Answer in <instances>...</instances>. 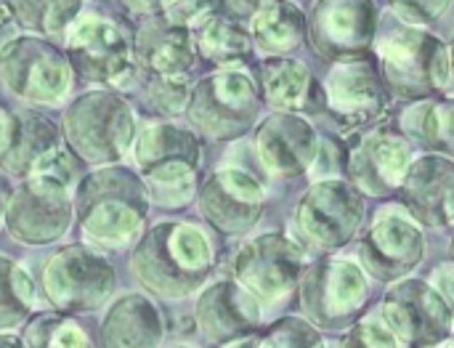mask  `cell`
I'll return each instance as SVG.
<instances>
[{
  "label": "cell",
  "mask_w": 454,
  "mask_h": 348,
  "mask_svg": "<svg viewBox=\"0 0 454 348\" xmlns=\"http://www.w3.org/2000/svg\"><path fill=\"white\" fill-rule=\"evenodd\" d=\"M149 202L144 178L125 165H104L85 173L74 192L80 242L96 250L136 245L144 234Z\"/></svg>",
  "instance_id": "cell-1"
},
{
  "label": "cell",
  "mask_w": 454,
  "mask_h": 348,
  "mask_svg": "<svg viewBox=\"0 0 454 348\" xmlns=\"http://www.w3.org/2000/svg\"><path fill=\"white\" fill-rule=\"evenodd\" d=\"M215 256L207 234L186 221H160L141 234L130 269L136 280L160 298H186L213 274Z\"/></svg>",
  "instance_id": "cell-2"
},
{
  "label": "cell",
  "mask_w": 454,
  "mask_h": 348,
  "mask_svg": "<svg viewBox=\"0 0 454 348\" xmlns=\"http://www.w3.org/2000/svg\"><path fill=\"white\" fill-rule=\"evenodd\" d=\"M133 107L112 88H93L77 96L64 112L67 146L85 165H117L136 144Z\"/></svg>",
  "instance_id": "cell-3"
},
{
  "label": "cell",
  "mask_w": 454,
  "mask_h": 348,
  "mask_svg": "<svg viewBox=\"0 0 454 348\" xmlns=\"http://www.w3.org/2000/svg\"><path fill=\"white\" fill-rule=\"evenodd\" d=\"M114 285L117 277L112 264L101 250L82 242L56 250L40 272V290L59 314H88L104 309Z\"/></svg>",
  "instance_id": "cell-4"
},
{
  "label": "cell",
  "mask_w": 454,
  "mask_h": 348,
  "mask_svg": "<svg viewBox=\"0 0 454 348\" xmlns=\"http://www.w3.org/2000/svg\"><path fill=\"white\" fill-rule=\"evenodd\" d=\"M64 51L72 69L93 85L128 91L138 75L133 40L112 19L88 13L80 16L64 37Z\"/></svg>",
  "instance_id": "cell-5"
},
{
  "label": "cell",
  "mask_w": 454,
  "mask_h": 348,
  "mask_svg": "<svg viewBox=\"0 0 454 348\" xmlns=\"http://www.w3.org/2000/svg\"><path fill=\"white\" fill-rule=\"evenodd\" d=\"M74 192L77 186L48 176H27L8 200L5 229L21 245H53L59 242L74 221Z\"/></svg>",
  "instance_id": "cell-6"
},
{
  "label": "cell",
  "mask_w": 454,
  "mask_h": 348,
  "mask_svg": "<svg viewBox=\"0 0 454 348\" xmlns=\"http://www.w3.org/2000/svg\"><path fill=\"white\" fill-rule=\"evenodd\" d=\"M383 77L396 96L420 99L450 85V48L420 27L404 24L378 43Z\"/></svg>",
  "instance_id": "cell-7"
},
{
  "label": "cell",
  "mask_w": 454,
  "mask_h": 348,
  "mask_svg": "<svg viewBox=\"0 0 454 348\" xmlns=\"http://www.w3.org/2000/svg\"><path fill=\"white\" fill-rule=\"evenodd\" d=\"M72 64L67 51L37 35H19L0 53V80L21 101L56 107L72 91Z\"/></svg>",
  "instance_id": "cell-8"
},
{
  "label": "cell",
  "mask_w": 454,
  "mask_h": 348,
  "mask_svg": "<svg viewBox=\"0 0 454 348\" xmlns=\"http://www.w3.org/2000/svg\"><path fill=\"white\" fill-rule=\"evenodd\" d=\"M261 112L255 80L242 69H221L192 88L189 123L210 138L242 136Z\"/></svg>",
  "instance_id": "cell-9"
},
{
  "label": "cell",
  "mask_w": 454,
  "mask_h": 348,
  "mask_svg": "<svg viewBox=\"0 0 454 348\" xmlns=\"http://www.w3.org/2000/svg\"><path fill=\"white\" fill-rule=\"evenodd\" d=\"M303 266L306 256L298 245L282 234H263L237 253L234 277L258 304H274L298 285Z\"/></svg>",
  "instance_id": "cell-10"
},
{
  "label": "cell",
  "mask_w": 454,
  "mask_h": 348,
  "mask_svg": "<svg viewBox=\"0 0 454 348\" xmlns=\"http://www.w3.org/2000/svg\"><path fill=\"white\" fill-rule=\"evenodd\" d=\"M383 320L404 346H431L450 333L452 309L434 285L410 280L394 285L383 301Z\"/></svg>",
  "instance_id": "cell-11"
},
{
  "label": "cell",
  "mask_w": 454,
  "mask_h": 348,
  "mask_svg": "<svg viewBox=\"0 0 454 348\" xmlns=\"http://www.w3.org/2000/svg\"><path fill=\"white\" fill-rule=\"evenodd\" d=\"M364 218L362 194L338 178L317 181L298 205V224L319 248L346 245Z\"/></svg>",
  "instance_id": "cell-12"
},
{
  "label": "cell",
  "mask_w": 454,
  "mask_h": 348,
  "mask_svg": "<svg viewBox=\"0 0 454 348\" xmlns=\"http://www.w3.org/2000/svg\"><path fill=\"white\" fill-rule=\"evenodd\" d=\"M364 269L346 258L317 264L303 282V304L322 328H343L367 301Z\"/></svg>",
  "instance_id": "cell-13"
},
{
  "label": "cell",
  "mask_w": 454,
  "mask_h": 348,
  "mask_svg": "<svg viewBox=\"0 0 454 348\" xmlns=\"http://www.w3.org/2000/svg\"><path fill=\"white\" fill-rule=\"evenodd\" d=\"M263 186L239 168L215 170L200 189L202 216L223 234H242L253 229L263 213Z\"/></svg>",
  "instance_id": "cell-14"
},
{
  "label": "cell",
  "mask_w": 454,
  "mask_h": 348,
  "mask_svg": "<svg viewBox=\"0 0 454 348\" xmlns=\"http://www.w3.org/2000/svg\"><path fill=\"white\" fill-rule=\"evenodd\" d=\"M378 32V8L372 0H319L311 16V37L319 53L343 61L364 53Z\"/></svg>",
  "instance_id": "cell-15"
},
{
  "label": "cell",
  "mask_w": 454,
  "mask_h": 348,
  "mask_svg": "<svg viewBox=\"0 0 454 348\" xmlns=\"http://www.w3.org/2000/svg\"><path fill=\"white\" fill-rule=\"evenodd\" d=\"M423 232L402 213L380 216L362 242L364 269L383 282L410 274L423 261Z\"/></svg>",
  "instance_id": "cell-16"
},
{
  "label": "cell",
  "mask_w": 454,
  "mask_h": 348,
  "mask_svg": "<svg viewBox=\"0 0 454 348\" xmlns=\"http://www.w3.org/2000/svg\"><path fill=\"white\" fill-rule=\"evenodd\" d=\"M258 154L271 176L293 178L311 170L319 141L311 123L295 112H277L258 128Z\"/></svg>",
  "instance_id": "cell-17"
},
{
  "label": "cell",
  "mask_w": 454,
  "mask_h": 348,
  "mask_svg": "<svg viewBox=\"0 0 454 348\" xmlns=\"http://www.w3.org/2000/svg\"><path fill=\"white\" fill-rule=\"evenodd\" d=\"M325 88H327L325 96H327L330 112L346 125L372 123V120L383 117V112L388 107V96H386L380 77L362 59L338 61L330 69Z\"/></svg>",
  "instance_id": "cell-18"
},
{
  "label": "cell",
  "mask_w": 454,
  "mask_h": 348,
  "mask_svg": "<svg viewBox=\"0 0 454 348\" xmlns=\"http://www.w3.org/2000/svg\"><path fill=\"white\" fill-rule=\"evenodd\" d=\"M194 40L181 24L168 21L162 13L146 16L133 35V59L144 75L189 77L194 67Z\"/></svg>",
  "instance_id": "cell-19"
},
{
  "label": "cell",
  "mask_w": 454,
  "mask_h": 348,
  "mask_svg": "<svg viewBox=\"0 0 454 348\" xmlns=\"http://www.w3.org/2000/svg\"><path fill=\"white\" fill-rule=\"evenodd\" d=\"M194 317L205 338H210L213 344H234L239 338H247L258 328L261 309L242 285L215 282L202 290Z\"/></svg>",
  "instance_id": "cell-20"
},
{
  "label": "cell",
  "mask_w": 454,
  "mask_h": 348,
  "mask_svg": "<svg viewBox=\"0 0 454 348\" xmlns=\"http://www.w3.org/2000/svg\"><path fill=\"white\" fill-rule=\"evenodd\" d=\"M415 162L412 144L396 133H370L351 154L348 168L359 186L372 194H386L399 189Z\"/></svg>",
  "instance_id": "cell-21"
},
{
  "label": "cell",
  "mask_w": 454,
  "mask_h": 348,
  "mask_svg": "<svg viewBox=\"0 0 454 348\" xmlns=\"http://www.w3.org/2000/svg\"><path fill=\"white\" fill-rule=\"evenodd\" d=\"M402 189L415 218L431 226L454 224V162L450 157L428 154L415 160Z\"/></svg>",
  "instance_id": "cell-22"
},
{
  "label": "cell",
  "mask_w": 454,
  "mask_h": 348,
  "mask_svg": "<svg viewBox=\"0 0 454 348\" xmlns=\"http://www.w3.org/2000/svg\"><path fill=\"white\" fill-rule=\"evenodd\" d=\"M162 338V314L141 293H128L112 301L98 325L101 348H160Z\"/></svg>",
  "instance_id": "cell-23"
},
{
  "label": "cell",
  "mask_w": 454,
  "mask_h": 348,
  "mask_svg": "<svg viewBox=\"0 0 454 348\" xmlns=\"http://www.w3.org/2000/svg\"><path fill=\"white\" fill-rule=\"evenodd\" d=\"M59 146H61L59 128L48 117L37 112H19L13 115L8 144L0 152V165L11 176L27 178Z\"/></svg>",
  "instance_id": "cell-24"
},
{
  "label": "cell",
  "mask_w": 454,
  "mask_h": 348,
  "mask_svg": "<svg viewBox=\"0 0 454 348\" xmlns=\"http://www.w3.org/2000/svg\"><path fill=\"white\" fill-rule=\"evenodd\" d=\"M133 157L138 170H149L165 162H192L200 165L202 146L197 136L173 123H152L141 128L133 144Z\"/></svg>",
  "instance_id": "cell-25"
},
{
  "label": "cell",
  "mask_w": 454,
  "mask_h": 348,
  "mask_svg": "<svg viewBox=\"0 0 454 348\" xmlns=\"http://www.w3.org/2000/svg\"><path fill=\"white\" fill-rule=\"evenodd\" d=\"M306 35V16L290 0H266L250 21V37L266 56L290 53Z\"/></svg>",
  "instance_id": "cell-26"
},
{
  "label": "cell",
  "mask_w": 454,
  "mask_h": 348,
  "mask_svg": "<svg viewBox=\"0 0 454 348\" xmlns=\"http://www.w3.org/2000/svg\"><path fill=\"white\" fill-rule=\"evenodd\" d=\"M192 40H194V51L221 67L229 64H239L247 59L253 37L250 32L242 27V21L231 19L229 13H207L202 16L194 29H192Z\"/></svg>",
  "instance_id": "cell-27"
},
{
  "label": "cell",
  "mask_w": 454,
  "mask_h": 348,
  "mask_svg": "<svg viewBox=\"0 0 454 348\" xmlns=\"http://www.w3.org/2000/svg\"><path fill=\"white\" fill-rule=\"evenodd\" d=\"M16 24L37 37H67L72 24L82 16V0H5Z\"/></svg>",
  "instance_id": "cell-28"
},
{
  "label": "cell",
  "mask_w": 454,
  "mask_h": 348,
  "mask_svg": "<svg viewBox=\"0 0 454 348\" xmlns=\"http://www.w3.org/2000/svg\"><path fill=\"white\" fill-rule=\"evenodd\" d=\"M35 304L37 285L29 272L8 256H0V333L27 325L35 317Z\"/></svg>",
  "instance_id": "cell-29"
},
{
  "label": "cell",
  "mask_w": 454,
  "mask_h": 348,
  "mask_svg": "<svg viewBox=\"0 0 454 348\" xmlns=\"http://www.w3.org/2000/svg\"><path fill=\"white\" fill-rule=\"evenodd\" d=\"M200 165L192 162H165L157 168H149L141 173L146 189H149V200L160 208L168 210H178L186 208L194 194L200 192Z\"/></svg>",
  "instance_id": "cell-30"
},
{
  "label": "cell",
  "mask_w": 454,
  "mask_h": 348,
  "mask_svg": "<svg viewBox=\"0 0 454 348\" xmlns=\"http://www.w3.org/2000/svg\"><path fill=\"white\" fill-rule=\"evenodd\" d=\"M309 88V69L295 59H271L263 67V93L271 107L295 109L303 104Z\"/></svg>",
  "instance_id": "cell-31"
},
{
  "label": "cell",
  "mask_w": 454,
  "mask_h": 348,
  "mask_svg": "<svg viewBox=\"0 0 454 348\" xmlns=\"http://www.w3.org/2000/svg\"><path fill=\"white\" fill-rule=\"evenodd\" d=\"M24 348H90L88 333L67 314H35L24 325Z\"/></svg>",
  "instance_id": "cell-32"
},
{
  "label": "cell",
  "mask_w": 454,
  "mask_h": 348,
  "mask_svg": "<svg viewBox=\"0 0 454 348\" xmlns=\"http://www.w3.org/2000/svg\"><path fill=\"white\" fill-rule=\"evenodd\" d=\"M192 99L189 77H170V75H146L144 83V101L162 117H173L186 112Z\"/></svg>",
  "instance_id": "cell-33"
},
{
  "label": "cell",
  "mask_w": 454,
  "mask_h": 348,
  "mask_svg": "<svg viewBox=\"0 0 454 348\" xmlns=\"http://www.w3.org/2000/svg\"><path fill=\"white\" fill-rule=\"evenodd\" d=\"M258 348H325L319 333L303 320H282L263 338H258Z\"/></svg>",
  "instance_id": "cell-34"
},
{
  "label": "cell",
  "mask_w": 454,
  "mask_h": 348,
  "mask_svg": "<svg viewBox=\"0 0 454 348\" xmlns=\"http://www.w3.org/2000/svg\"><path fill=\"white\" fill-rule=\"evenodd\" d=\"M343 348H399V341L388 330V325L378 320H364L348 330Z\"/></svg>",
  "instance_id": "cell-35"
},
{
  "label": "cell",
  "mask_w": 454,
  "mask_h": 348,
  "mask_svg": "<svg viewBox=\"0 0 454 348\" xmlns=\"http://www.w3.org/2000/svg\"><path fill=\"white\" fill-rule=\"evenodd\" d=\"M452 0H391L394 13L410 27H426L439 19Z\"/></svg>",
  "instance_id": "cell-36"
},
{
  "label": "cell",
  "mask_w": 454,
  "mask_h": 348,
  "mask_svg": "<svg viewBox=\"0 0 454 348\" xmlns=\"http://www.w3.org/2000/svg\"><path fill=\"white\" fill-rule=\"evenodd\" d=\"M218 0H162V16L181 27H194L202 16L213 13Z\"/></svg>",
  "instance_id": "cell-37"
},
{
  "label": "cell",
  "mask_w": 454,
  "mask_h": 348,
  "mask_svg": "<svg viewBox=\"0 0 454 348\" xmlns=\"http://www.w3.org/2000/svg\"><path fill=\"white\" fill-rule=\"evenodd\" d=\"M434 288L439 290V296L447 301L454 314V264H444L434 272Z\"/></svg>",
  "instance_id": "cell-38"
},
{
  "label": "cell",
  "mask_w": 454,
  "mask_h": 348,
  "mask_svg": "<svg viewBox=\"0 0 454 348\" xmlns=\"http://www.w3.org/2000/svg\"><path fill=\"white\" fill-rule=\"evenodd\" d=\"M223 3V13H229L231 19H237V21H242V19H250L253 21V16L261 11V5L266 3V0H221Z\"/></svg>",
  "instance_id": "cell-39"
},
{
  "label": "cell",
  "mask_w": 454,
  "mask_h": 348,
  "mask_svg": "<svg viewBox=\"0 0 454 348\" xmlns=\"http://www.w3.org/2000/svg\"><path fill=\"white\" fill-rule=\"evenodd\" d=\"M19 37V24L8 8V3H0V53Z\"/></svg>",
  "instance_id": "cell-40"
},
{
  "label": "cell",
  "mask_w": 454,
  "mask_h": 348,
  "mask_svg": "<svg viewBox=\"0 0 454 348\" xmlns=\"http://www.w3.org/2000/svg\"><path fill=\"white\" fill-rule=\"evenodd\" d=\"M125 11L141 13V16H154L162 11V0H117Z\"/></svg>",
  "instance_id": "cell-41"
},
{
  "label": "cell",
  "mask_w": 454,
  "mask_h": 348,
  "mask_svg": "<svg viewBox=\"0 0 454 348\" xmlns=\"http://www.w3.org/2000/svg\"><path fill=\"white\" fill-rule=\"evenodd\" d=\"M11 123H13V115H8L3 107H0V152L5 149L8 144V136H11Z\"/></svg>",
  "instance_id": "cell-42"
},
{
  "label": "cell",
  "mask_w": 454,
  "mask_h": 348,
  "mask_svg": "<svg viewBox=\"0 0 454 348\" xmlns=\"http://www.w3.org/2000/svg\"><path fill=\"white\" fill-rule=\"evenodd\" d=\"M8 200H11V192L0 184V229L5 226V208H8Z\"/></svg>",
  "instance_id": "cell-43"
},
{
  "label": "cell",
  "mask_w": 454,
  "mask_h": 348,
  "mask_svg": "<svg viewBox=\"0 0 454 348\" xmlns=\"http://www.w3.org/2000/svg\"><path fill=\"white\" fill-rule=\"evenodd\" d=\"M0 348H24L21 338L11 336V333H0Z\"/></svg>",
  "instance_id": "cell-44"
},
{
  "label": "cell",
  "mask_w": 454,
  "mask_h": 348,
  "mask_svg": "<svg viewBox=\"0 0 454 348\" xmlns=\"http://www.w3.org/2000/svg\"><path fill=\"white\" fill-rule=\"evenodd\" d=\"M226 348H258V338H239V341H234V344H229Z\"/></svg>",
  "instance_id": "cell-45"
},
{
  "label": "cell",
  "mask_w": 454,
  "mask_h": 348,
  "mask_svg": "<svg viewBox=\"0 0 454 348\" xmlns=\"http://www.w3.org/2000/svg\"><path fill=\"white\" fill-rule=\"evenodd\" d=\"M447 93L454 96V45L450 48V85H447Z\"/></svg>",
  "instance_id": "cell-46"
},
{
  "label": "cell",
  "mask_w": 454,
  "mask_h": 348,
  "mask_svg": "<svg viewBox=\"0 0 454 348\" xmlns=\"http://www.w3.org/2000/svg\"><path fill=\"white\" fill-rule=\"evenodd\" d=\"M173 348H192V346H173Z\"/></svg>",
  "instance_id": "cell-47"
},
{
  "label": "cell",
  "mask_w": 454,
  "mask_h": 348,
  "mask_svg": "<svg viewBox=\"0 0 454 348\" xmlns=\"http://www.w3.org/2000/svg\"><path fill=\"white\" fill-rule=\"evenodd\" d=\"M450 346H452V348H454V338H452V341H450Z\"/></svg>",
  "instance_id": "cell-48"
},
{
  "label": "cell",
  "mask_w": 454,
  "mask_h": 348,
  "mask_svg": "<svg viewBox=\"0 0 454 348\" xmlns=\"http://www.w3.org/2000/svg\"><path fill=\"white\" fill-rule=\"evenodd\" d=\"M452 253H454V242H452Z\"/></svg>",
  "instance_id": "cell-49"
}]
</instances>
